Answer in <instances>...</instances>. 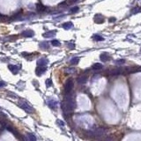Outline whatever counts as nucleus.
Returning a JSON list of instances; mask_svg holds the SVG:
<instances>
[{
  "mask_svg": "<svg viewBox=\"0 0 141 141\" xmlns=\"http://www.w3.org/2000/svg\"><path fill=\"white\" fill-rule=\"evenodd\" d=\"M57 123L58 125H60L61 127H64V126H65V122H63L62 120H59V119L57 121Z\"/></svg>",
  "mask_w": 141,
  "mask_h": 141,
  "instance_id": "30",
  "label": "nucleus"
},
{
  "mask_svg": "<svg viewBox=\"0 0 141 141\" xmlns=\"http://www.w3.org/2000/svg\"><path fill=\"white\" fill-rule=\"evenodd\" d=\"M6 130H9L10 132H11V133L13 134L16 138H18V139H26L25 137H22L21 135L19 134V132L18 130H16L12 125H11V124H7V125H6Z\"/></svg>",
  "mask_w": 141,
  "mask_h": 141,
  "instance_id": "4",
  "label": "nucleus"
},
{
  "mask_svg": "<svg viewBox=\"0 0 141 141\" xmlns=\"http://www.w3.org/2000/svg\"><path fill=\"white\" fill-rule=\"evenodd\" d=\"M62 27H63L64 29H65V30H69V29H71L73 27V24L72 22H65V23L63 24Z\"/></svg>",
  "mask_w": 141,
  "mask_h": 141,
  "instance_id": "17",
  "label": "nucleus"
},
{
  "mask_svg": "<svg viewBox=\"0 0 141 141\" xmlns=\"http://www.w3.org/2000/svg\"><path fill=\"white\" fill-rule=\"evenodd\" d=\"M103 66H102V65L101 64H100V63H95V64H94V65H92V68L94 69V70H101V68H102Z\"/></svg>",
  "mask_w": 141,
  "mask_h": 141,
  "instance_id": "20",
  "label": "nucleus"
},
{
  "mask_svg": "<svg viewBox=\"0 0 141 141\" xmlns=\"http://www.w3.org/2000/svg\"><path fill=\"white\" fill-rule=\"evenodd\" d=\"M73 88V80H71V79H69L65 84V94H70L71 93V91L72 90Z\"/></svg>",
  "mask_w": 141,
  "mask_h": 141,
  "instance_id": "5",
  "label": "nucleus"
},
{
  "mask_svg": "<svg viewBox=\"0 0 141 141\" xmlns=\"http://www.w3.org/2000/svg\"><path fill=\"white\" fill-rule=\"evenodd\" d=\"M19 106L23 110H25L27 113H28V114H32V113L34 112V109L29 104L28 102H27V101H19Z\"/></svg>",
  "mask_w": 141,
  "mask_h": 141,
  "instance_id": "2",
  "label": "nucleus"
},
{
  "mask_svg": "<svg viewBox=\"0 0 141 141\" xmlns=\"http://www.w3.org/2000/svg\"><path fill=\"white\" fill-rule=\"evenodd\" d=\"M51 44H52L53 46H55V47H58V46H60V45H61L60 42H59L58 40H53L52 42H51Z\"/></svg>",
  "mask_w": 141,
  "mask_h": 141,
  "instance_id": "25",
  "label": "nucleus"
},
{
  "mask_svg": "<svg viewBox=\"0 0 141 141\" xmlns=\"http://www.w3.org/2000/svg\"><path fill=\"white\" fill-rule=\"evenodd\" d=\"M6 86V83L5 82H4V81H0V88L1 87H4Z\"/></svg>",
  "mask_w": 141,
  "mask_h": 141,
  "instance_id": "32",
  "label": "nucleus"
},
{
  "mask_svg": "<svg viewBox=\"0 0 141 141\" xmlns=\"http://www.w3.org/2000/svg\"><path fill=\"white\" fill-rule=\"evenodd\" d=\"M123 70L124 69H114V70H110L109 72V75H119L123 73Z\"/></svg>",
  "mask_w": 141,
  "mask_h": 141,
  "instance_id": "9",
  "label": "nucleus"
},
{
  "mask_svg": "<svg viewBox=\"0 0 141 141\" xmlns=\"http://www.w3.org/2000/svg\"><path fill=\"white\" fill-rule=\"evenodd\" d=\"M67 46H68L69 49L72 50V49L75 48V44L73 43V42H67Z\"/></svg>",
  "mask_w": 141,
  "mask_h": 141,
  "instance_id": "27",
  "label": "nucleus"
},
{
  "mask_svg": "<svg viewBox=\"0 0 141 141\" xmlns=\"http://www.w3.org/2000/svg\"><path fill=\"white\" fill-rule=\"evenodd\" d=\"M62 109H63V111H64V113H65V116H68V115H71L72 113L73 110H72V109H70L66 106V105L65 104V102H63L62 103Z\"/></svg>",
  "mask_w": 141,
  "mask_h": 141,
  "instance_id": "8",
  "label": "nucleus"
},
{
  "mask_svg": "<svg viewBox=\"0 0 141 141\" xmlns=\"http://www.w3.org/2000/svg\"><path fill=\"white\" fill-rule=\"evenodd\" d=\"M94 21L97 24H101L104 22V17L101 14H96L94 16Z\"/></svg>",
  "mask_w": 141,
  "mask_h": 141,
  "instance_id": "10",
  "label": "nucleus"
},
{
  "mask_svg": "<svg viewBox=\"0 0 141 141\" xmlns=\"http://www.w3.org/2000/svg\"><path fill=\"white\" fill-rule=\"evenodd\" d=\"M116 21V18H110L109 19V22H115Z\"/></svg>",
  "mask_w": 141,
  "mask_h": 141,
  "instance_id": "33",
  "label": "nucleus"
},
{
  "mask_svg": "<svg viewBox=\"0 0 141 141\" xmlns=\"http://www.w3.org/2000/svg\"><path fill=\"white\" fill-rule=\"evenodd\" d=\"M39 46H40V48L43 49V50H47V49H49V47H50L48 42H40Z\"/></svg>",
  "mask_w": 141,
  "mask_h": 141,
  "instance_id": "18",
  "label": "nucleus"
},
{
  "mask_svg": "<svg viewBox=\"0 0 141 141\" xmlns=\"http://www.w3.org/2000/svg\"><path fill=\"white\" fill-rule=\"evenodd\" d=\"M79 10H80V8L78 7V6H75V7H72L71 10H70V11L72 12V13H75V12H77V11H79Z\"/></svg>",
  "mask_w": 141,
  "mask_h": 141,
  "instance_id": "26",
  "label": "nucleus"
},
{
  "mask_svg": "<svg viewBox=\"0 0 141 141\" xmlns=\"http://www.w3.org/2000/svg\"><path fill=\"white\" fill-rule=\"evenodd\" d=\"M65 104L70 109H72V110H73V109L76 108V101H75V100H74V98L72 96V95H70L69 94H66V96H65Z\"/></svg>",
  "mask_w": 141,
  "mask_h": 141,
  "instance_id": "1",
  "label": "nucleus"
},
{
  "mask_svg": "<svg viewBox=\"0 0 141 141\" xmlns=\"http://www.w3.org/2000/svg\"><path fill=\"white\" fill-rule=\"evenodd\" d=\"M21 35L24 37H33L34 35V33L32 30H26L21 33Z\"/></svg>",
  "mask_w": 141,
  "mask_h": 141,
  "instance_id": "11",
  "label": "nucleus"
},
{
  "mask_svg": "<svg viewBox=\"0 0 141 141\" xmlns=\"http://www.w3.org/2000/svg\"><path fill=\"white\" fill-rule=\"evenodd\" d=\"M98 77H99V75H94V76L93 77V81H94V80H97Z\"/></svg>",
  "mask_w": 141,
  "mask_h": 141,
  "instance_id": "34",
  "label": "nucleus"
},
{
  "mask_svg": "<svg viewBox=\"0 0 141 141\" xmlns=\"http://www.w3.org/2000/svg\"><path fill=\"white\" fill-rule=\"evenodd\" d=\"M46 86H47V87H50L52 86V80H51V79H48L46 80Z\"/></svg>",
  "mask_w": 141,
  "mask_h": 141,
  "instance_id": "28",
  "label": "nucleus"
},
{
  "mask_svg": "<svg viewBox=\"0 0 141 141\" xmlns=\"http://www.w3.org/2000/svg\"><path fill=\"white\" fill-rule=\"evenodd\" d=\"M49 63V61H48L47 58H40L38 61H37V65L38 66H46L47 65V64Z\"/></svg>",
  "mask_w": 141,
  "mask_h": 141,
  "instance_id": "12",
  "label": "nucleus"
},
{
  "mask_svg": "<svg viewBox=\"0 0 141 141\" xmlns=\"http://www.w3.org/2000/svg\"><path fill=\"white\" fill-rule=\"evenodd\" d=\"M57 34V31H49V32H46L43 34V36L45 38H51V37H54Z\"/></svg>",
  "mask_w": 141,
  "mask_h": 141,
  "instance_id": "15",
  "label": "nucleus"
},
{
  "mask_svg": "<svg viewBox=\"0 0 141 141\" xmlns=\"http://www.w3.org/2000/svg\"><path fill=\"white\" fill-rule=\"evenodd\" d=\"M35 6H36V10L38 11H44L46 10V7L44 5H42V4H36Z\"/></svg>",
  "mask_w": 141,
  "mask_h": 141,
  "instance_id": "21",
  "label": "nucleus"
},
{
  "mask_svg": "<svg viewBox=\"0 0 141 141\" xmlns=\"http://www.w3.org/2000/svg\"><path fill=\"white\" fill-rule=\"evenodd\" d=\"M110 56H109L108 53H102L101 54L100 56V59H101V61L102 62H107V61H109L110 60Z\"/></svg>",
  "mask_w": 141,
  "mask_h": 141,
  "instance_id": "13",
  "label": "nucleus"
},
{
  "mask_svg": "<svg viewBox=\"0 0 141 141\" xmlns=\"http://www.w3.org/2000/svg\"><path fill=\"white\" fill-rule=\"evenodd\" d=\"M79 62H80V57H72V59H71L70 63L73 65H76L79 64Z\"/></svg>",
  "mask_w": 141,
  "mask_h": 141,
  "instance_id": "19",
  "label": "nucleus"
},
{
  "mask_svg": "<svg viewBox=\"0 0 141 141\" xmlns=\"http://www.w3.org/2000/svg\"><path fill=\"white\" fill-rule=\"evenodd\" d=\"M87 81V75H81V76H80L79 78H78V83L80 84V85H83V84H85L86 82Z\"/></svg>",
  "mask_w": 141,
  "mask_h": 141,
  "instance_id": "14",
  "label": "nucleus"
},
{
  "mask_svg": "<svg viewBox=\"0 0 141 141\" xmlns=\"http://www.w3.org/2000/svg\"><path fill=\"white\" fill-rule=\"evenodd\" d=\"M123 63H125L124 59H118V60L116 61V64H117V65H123Z\"/></svg>",
  "mask_w": 141,
  "mask_h": 141,
  "instance_id": "31",
  "label": "nucleus"
},
{
  "mask_svg": "<svg viewBox=\"0 0 141 141\" xmlns=\"http://www.w3.org/2000/svg\"><path fill=\"white\" fill-rule=\"evenodd\" d=\"M141 11V9L138 7H134L131 9V11H130V13L131 14H136V13H137V12H140Z\"/></svg>",
  "mask_w": 141,
  "mask_h": 141,
  "instance_id": "24",
  "label": "nucleus"
},
{
  "mask_svg": "<svg viewBox=\"0 0 141 141\" xmlns=\"http://www.w3.org/2000/svg\"><path fill=\"white\" fill-rule=\"evenodd\" d=\"M8 68L10 69V71H11L12 73H14V74H17V73H18V72H19V67L15 66V65H8Z\"/></svg>",
  "mask_w": 141,
  "mask_h": 141,
  "instance_id": "16",
  "label": "nucleus"
},
{
  "mask_svg": "<svg viewBox=\"0 0 141 141\" xmlns=\"http://www.w3.org/2000/svg\"><path fill=\"white\" fill-rule=\"evenodd\" d=\"M93 39L94 41H96V42H100V41H103L104 40V38L101 35H99V34H94V36H93Z\"/></svg>",
  "mask_w": 141,
  "mask_h": 141,
  "instance_id": "23",
  "label": "nucleus"
},
{
  "mask_svg": "<svg viewBox=\"0 0 141 141\" xmlns=\"http://www.w3.org/2000/svg\"><path fill=\"white\" fill-rule=\"evenodd\" d=\"M46 71H47L46 66H38L36 68V70H35V73H36V75H38V76H41V75H42Z\"/></svg>",
  "mask_w": 141,
  "mask_h": 141,
  "instance_id": "7",
  "label": "nucleus"
},
{
  "mask_svg": "<svg viewBox=\"0 0 141 141\" xmlns=\"http://www.w3.org/2000/svg\"><path fill=\"white\" fill-rule=\"evenodd\" d=\"M105 133H106V129L103 128V127H100V128L95 129L94 130L88 131V132H87V135L90 136V137H101V136H103Z\"/></svg>",
  "mask_w": 141,
  "mask_h": 141,
  "instance_id": "3",
  "label": "nucleus"
},
{
  "mask_svg": "<svg viewBox=\"0 0 141 141\" xmlns=\"http://www.w3.org/2000/svg\"><path fill=\"white\" fill-rule=\"evenodd\" d=\"M27 139L30 141H35L36 140V137L34 135L33 133H27Z\"/></svg>",
  "mask_w": 141,
  "mask_h": 141,
  "instance_id": "22",
  "label": "nucleus"
},
{
  "mask_svg": "<svg viewBox=\"0 0 141 141\" xmlns=\"http://www.w3.org/2000/svg\"><path fill=\"white\" fill-rule=\"evenodd\" d=\"M74 72H75V69H73V68H68V69H66V71H65L66 73H73Z\"/></svg>",
  "mask_w": 141,
  "mask_h": 141,
  "instance_id": "29",
  "label": "nucleus"
},
{
  "mask_svg": "<svg viewBox=\"0 0 141 141\" xmlns=\"http://www.w3.org/2000/svg\"><path fill=\"white\" fill-rule=\"evenodd\" d=\"M57 104L58 102L57 100H55L54 98H50L49 100H48V105H49V107L51 108V109H56L57 107Z\"/></svg>",
  "mask_w": 141,
  "mask_h": 141,
  "instance_id": "6",
  "label": "nucleus"
}]
</instances>
